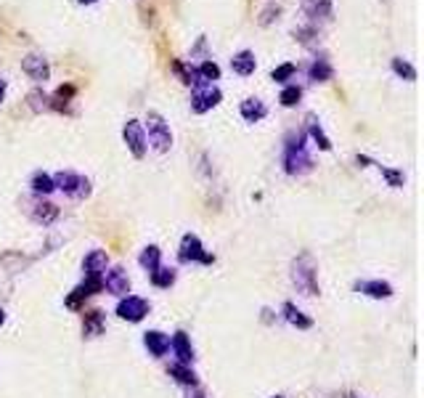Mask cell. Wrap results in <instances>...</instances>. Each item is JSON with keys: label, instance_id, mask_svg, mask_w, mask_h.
<instances>
[{"label": "cell", "instance_id": "cell-23", "mask_svg": "<svg viewBox=\"0 0 424 398\" xmlns=\"http://www.w3.org/2000/svg\"><path fill=\"white\" fill-rule=\"evenodd\" d=\"M138 263H141V268H143V271H149V274H152L154 268H159V266H162V250H159L157 244L143 247V252L138 255Z\"/></svg>", "mask_w": 424, "mask_h": 398}, {"label": "cell", "instance_id": "cell-30", "mask_svg": "<svg viewBox=\"0 0 424 398\" xmlns=\"http://www.w3.org/2000/svg\"><path fill=\"white\" fill-rule=\"evenodd\" d=\"M392 72H395L398 77L408 80V83H414V80H416V70L408 64L406 59H392Z\"/></svg>", "mask_w": 424, "mask_h": 398}, {"label": "cell", "instance_id": "cell-17", "mask_svg": "<svg viewBox=\"0 0 424 398\" xmlns=\"http://www.w3.org/2000/svg\"><path fill=\"white\" fill-rule=\"evenodd\" d=\"M103 329H106V316H103V311H99V308L85 311V316H83L85 337H99V335H103Z\"/></svg>", "mask_w": 424, "mask_h": 398}, {"label": "cell", "instance_id": "cell-21", "mask_svg": "<svg viewBox=\"0 0 424 398\" xmlns=\"http://www.w3.org/2000/svg\"><path fill=\"white\" fill-rule=\"evenodd\" d=\"M239 112H241V117L247 122H260L268 115V106L263 104L260 99H244L241 106H239Z\"/></svg>", "mask_w": 424, "mask_h": 398}, {"label": "cell", "instance_id": "cell-7", "mask_svg": "<svg viewBox=\"0 0 424 398\" xmlns=\"http://www.w3.org/2000/svg\"><path fill=\"white\" fill-rule=\"evenodd\" d=\"M122 139L128 143V149H130V155L136 157V159H143L146 157V130H143V125L138 120H128L125 122V128H122Z\"/></svg>", "mask_w": 424, "mask_h": 398}, {"label": "cell", "instance_id": "cell-19", "mask_svg": "<svg viewBox=\"0 0 424 398\" xmlns=\"http://www.w3.org/2000/svg\"><path fill=\"white\" fill-rule=\"evenodd\" d=\"M303 8H305V14L310 17L313 24L319 19H323V21L332 19V0H303Z\"/></svg>", "mask_w": 424, "mask_h": 398}, {"label": "cell", "instance_id": "cell-28", "mask_svg": "<svg viewBox=\"0 0 424 398\" xmlns=\"http://www.w3.org/2000/svg\"><path fill=\"white\" fill-rule=\"evenodd\" d=\"M376 168H379V173L385 175V181L390 183L392 189H401L403 183H406V175L401 173V170H392V168H387V165H379V162H374Z\"/></svg>", "mask_w": 424, "mask_h": 398}, {"label": "cell", "instance_id": "cell-29", "mask_svg": "<svg viewBox=\"0 0 424 398\" xmlns=\"http://www.w3.org/2000/svg\"><path fill=\"white\" fill-rule=\"evenodd\" d=\"M27 101H30V106H32V112H48V109H53L51 96H46L43 90H32V93L27 96Z\"/></svg>", "mask_w": 424, "mask_h": 398}, {"label": "cell", "instance_id": "cell-1", "mask_svg": "<svg viewBox=\"0 0 424 398\" xmlns=\"http://www.w3.org/2000/svg\"><path fill=\"white\" fill-rule=\"evenodd\" d=\"M319 274H316V260L310 252H303V255H297L294 263H292V281H294V287L300 290L303 295L307 297H313V295L321 292V287H319Z\"/></svg>", "mask_w": 424, "mask_h": 398}, {"label": "cell", "instance_id": "cell-16", "mask_svg": "<svg viewBox=\"0 0 424 398\" xmlns=\"http://www.w3.org/2000/svg\"><path fill=\"white\" fill-rule=\"evenodd\" d=\"M305 128H307V139L316 141V146L321 149V152H332V141H329V136L323 133L321 122H319V117L316 115H307L305 117Z\"/></svg>", "mask_w": 424, "mask_h": 398}, {"label": "cell", "instance_id": "cell-34", "mask_svg": "<svg viewBox=\"0 0 424 398\" xmlns=\"http://www.w3.org/2000/svg\"><path fill=\"white\" fill-rule=\"evenodd\" d=\"M186 398H207V396H204L199 388H188V396Z\"/></svg>", "mask_w": 424, "mask_h": 398}, {"label": "cell", "instance_id": "cell-13", "mask_svg": "<svg viewBox=\"0 0 424 398\" xmlns=\"http://www.w3.org/2000/svg\"><path fill=\"white\" fill-rule=\"evenodd\" d=\"M109 268V255L106 250H90L83 260L85 277H103V271Z\"/></svg>", "mask_w": 424, "mask_h": 398}, {"label": "cell", "instance_id": "cell-8", "mask_svg": "<svg viewBox=\"0 0 424 398\" xmlns=\"http://www.w3.org/2000/svg\"><path fill=\"white\" fill-rule=\"evenodd\" d=\"M223 93L221 88L215 86H202L194 90V96H191V112L194 115H204V112H210V109H215V106L221 104Z\"/></svg>", "mask_w": 424, "mask_h": 398}, {"label": "cell", "instance_id": "cell-12", "mask_svg": "<svg viewBox=\"0 0 424 398\" xmlns=\"http://www.w3.org/2000/svg\"><path fill=\"white\" fill-rule=\"evenodd\" d=\"M356 292L374 297V300H387V297H392V284L382 281V279H369V281H358Z\"/></svg>", "mask_w": 424, "mask_h": 398}, {"label": "cell", "instance_id": "cell-5", "mask_svg": "<svg viewBox=\"0 0 424 398\" xmlns=\"http://www.w3.org/2000/svg\"><path fill=\"white\" fill-rule=\"evenodd\" d=\"M53 183H56V189L59 191H64L67 197H74V199H85V197H90V181L83 178V175H77V173L61 170V173L53 175Z\"/></svg>", "mask_w": 424, "mask_h": 398}, {"label": "cell", "instance_id": "cell-10", "mask_svg": "<svg viewBox=\"0 0 424 398\" xmlns=\"http://www.w3.org/2000/svg\"><path fill=\"white\" fill-rule=\"evenodd\" d=\"M21 70L32 77L34 83H46L51 77V67H48V59L40 56V53H30L21 59Z\"/></svg>", "mask_w": 424, "mask_h": 398}, {"label": "cell", "instance_id": "cell-4", "mask_svg": "<svg viewBox=\"0 0 424 398\" xmlns=\"http://www.w3.org/2000/svg\"><path fill=\"white\" fill-rule=\"evenodd\" d=\"M178 258H181V263H202V266H212V263H215V255H210V252L204 250L202 239H199L196 234H183Z\"/></svg>", "mask_w": 424, "mask_h": 398}, {"label": "cell", "instance_id": "cell-33", "mask_svg": "<svg viewBox=\"0 0 424 398\" xmlns=\"http://www.w3.org/2000/svg\"><path fill=\"white\" fill-rule=\"evenodd\" d=\"M279 14H281V8H279L276 3H271V6L263 11V17H260V24H263V27H265V24H271L273 19H279Z\"/></svg>", "mask_w": 424, "mask_h": 398}, {"label": "cell", "instance_id": "cell-9", "mask_svg": "<svg viewBox=\"0 0 424 398\" xmlns=\"http://www.w3.org/2000/svg\"><path fill=\"white\" fill-rule=\"evenodd\" d=\"M30 218L40 226H51L59 218V208L53 202H48V199H43V197H34L32 202H30Z\"/></svg>", "mask_w": 424, "mask_h": 398}, {"label": "cell", "instance_id": "cell-25", "mask_svg": "<svg viewBox=\"0 0 424 398\" xmlns=\"http://www.w3.org/2000/svg\"><path fill=\"white\" fill-rule=\"evenodd\" d=\"M196 77H199L202 86H212L215 80H221V67H218L212 59H207V61H202V64L196 67Z\"/></svg>", "mask_w": 424, "mask_h": 398}, {"label": "cell", "instance_id": "cell-3", "mask_svg": "<svg viewBox=\"0 0 424 398\" xmlns=\"http://www.w3.org/2000/svg\"><path fill=\"white\" fill-rule=\"evenodd\" d=\"M146 130H149V143L146 146H152L157 155H165L170 152V146H172V133H170V125L165 122V117L159 115V112H149L146 115Z\"/></svg>", "mask_w": 424, "mask_h": 398}, {"label": "cell", "instance_id": "cell-24", "mask_svg": "<svg viewBox=\"0 0 424 398\" xmlns=\"http://www.w3.org/2000/svg\"><path fill=\"white\" fill-rule=\"evenodd\" d=\"M307 77H310L313 83H329V80L334 77V70H332V64H329L326 59H316V61L310 64Z\"/></svg>", "mask_w": 424, "mask_h": 398}, {"label": "cell", "instance_id": "cell-6", "mask_svg": "<svg viewBox=\"0 0 424 398\" xmlns=\"http://www.w3.org/2000/svg\"><path fill=\"white\" fill-rule=\"evenodd\" d=\"M149 313V300L138 297V295H125L117 303V316L122 321H130V324H138L143 321Z\"/></svg>", "mask_w": 424, "mask_h": 398}, {"label": "cell", "instance_id": "cell-26", "mask_svg": "<svg viewBox=\"0 0 424 398\" xmlns=\"http://www.w3.org/2000/svg\"><path fill=\"white\" fill-rule=\"evenodd\" d=\"M152 284L159 287V290H170L175 284V268H168V266H159L152 271Z\"/></svg>", "mask_w": 424, "mask_h": 398}, {"label": "cell", "instance_id": "cell-14", "mask_svg": "<svg viewBox=\"0 0 424 398\" xmlns=\"http://www.w3.org/2000/svg\"><path fill=\"white\" fill-rule=\"evenodd\" d=\"M143 346L152 356L162 359V356H168L170 350V337L159 329H149V332H143Z\"/></svg>", "mask_w": 424, "mask_h": 398}, {"label": "cell", "instance_id": "cell-32", "mask_svg": "<svg viewBox=\"0 0 424 398\" xmlns=\"http://www.w3.org/2000/svg\"><path fill=\"white\" fill-rule=\"evenodd\" d=\"M294 72H297L294 64H281V67H276V70L271 72V80L273 83H287V80L294 77Z\"/></svg>", "mask_w": 424, "mask_h": 398}, {"label": "cell", "instance_id": "cell-15", "mask_svg": "<svg viewBox=\"0 0 424 398\" xmlns=\"http://www.w3.org/2000/svg\"><path fill=\"white\" fill-rule=\"evenodd\" d=\"M170 348H172V353H175V359H178V364H194V346H191V340H188L186 332H175V337L170 340Z\"/></svg>", "mask_w": 424, "mask_h": 398}, {"label": "cell", "instance_id": "cell-2", "mask_svg": "<svg viewBox=\"0 0 424 398\" xmlns=\"http://www.w3.org/2000/svg\"><path fill=\"white\" fill-rule=\"evenodd\" d=\"M307 136L300 133L297 139L292 136L287 141V149H284V170L289 175H305L313 170V159L307 155Z\"/></svg>", "mask_w": 424, "mask_h": 398}, {"label": "cell", "instance_id": "cell-37", "mask_svg": "<svg viewBox=\"0 0 424 398\" xmlns=\"http://www.w3.org/2000/svg\"><path fill=\"white\" fill-rule=\"evenodd\" d=\"M77 3H83V6H90V3H96V0H77Z\"/></svg>", "mask_w": 424, "mask_h": 398}, {"label": "cell", "instance_id": "cell-31", "mask_svg": "<svg viewBox=\"0 0 424 398\" xmlns=\"http://www.w3.org/2000/svg\"><path fill=\"white\" fill-rule=\"evenodd\" d=\"M303 99V88L300 86H289L281 90V96H279V101H281V106H294L297 101Z\"/></svg>", "mask_w": 424, "mask_h": 398}, {"label": "cell", "instance_id": "cell-20", "mask_svg": "<svg viewBox=\"0 0 424 398\" xmlns=\"http://www.w3.org/2000/svg\"><path fill=\"white\" fill-rule=\"evenodd\" d=\"M231 70L236 72V74H241V77H250V74H254V70H257V59H254L252 51H239L234 59H231Z\"/></svg>", "mask_w": 424, "mask_h": 398}, {"label": "cell", "instance_id": "cell-38", "mask_svg": "<svg viewBox=\"0 0 424 398\" xmlns=\"http://www.w3.org/2000/svg\"><path fill=\"white\" fill-rule=\"evenodd\" d=\"M273 398H284V396H273Z\"/></svg>", "mask_w": 424, "mask_h": 398}, {"label": "cell", "instance_id": "cell-22", "mask_svg": "<svg viewBox=\"0 0 424 398\" xmlns=\"http://www.w3.org/2000/svg\"><path fill=\"white\" fill-rule=\"evenodd\" d=\"M281 313H284V319H287L292 327H297V329H310L313 327V319L305 316V313L300 311L294 303H284V306H281Z\"/></svg>", "mask_w": 424, "mask_h": 398}, {"label": "cell", "instance_id": "cell-11", "mask_svg": "<svg viewBox=\"0 0 424 398\" xmlns=\"http://www.w3.org/2000/svg\"><path fill=\"white\" fill-rule=\"evenodd\" d=\"M103 290H109L112 295H119V297H125V295L130 292V279H128V274L122 271V268H106L103 271Z\"/></svg>", "mask_w": 424, "mask_h": 398}, {"label": "cell", "instance_id": "cell-27", "mask_svg": "<svg viewBox=\"0 0 424 398\" xmlns=\"http://www.w3.org/2000/svg\"><path fill=\"white\" fill-rule=\"evenodd\" d=\"M32 191L37 197H48L56 191V183H53V175L48 173H34L32 175Z\"/></svg>", "mask_w": 424, "mask_h": 398}, {"label": "cell", "instance_id": "cell-36", "mask_svg": "<svg viewBox=\"0 0 424 398\" xmlns=\"http://www.w3.org/2000/svg\"><path fill=\"white\" fill-rule=\"evenodd\" d=\"M3 324H6V313L0 311V327H3Z\"/></svg>", "mask_w": 424, "mask_h": 398}, {"label": "cell", "instance_id": "cell-18", "mask_svg": "<svg viewBox=\"0 0 424 398\" xmlns=\"http://www.w3.org/2000/svg\"><path fill=\"white\" fill-rule=\"evenodd\" d=\"M168 372H170V377H172L175 382H181L183 388H199V377H196V372H194L188 364H178V361H175L168 369Z\"/></svg>", "mask_w": 424, "mask_h": 398}, {"label": "cell", "instance_id": "cell-35", "mask_svg": "<svg viewBox=\"0 0 424 398\" xmlns=\"http://www.w3.org/2000/svg\"><path fill=\"white\" fill-rule=\"evenodd\" d=\"M3 99H6V80L0 77V104H3Z\"/></svg>", "mask_w": 424, "mask_h": 398}]
</instances>
